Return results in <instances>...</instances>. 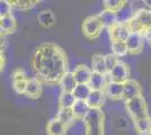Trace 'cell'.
Returning <instances> with one entry per match:
<instances>
[{
  "instance_id": "obj_4",
  "label": "cell",
  "mask_w": 151,
  "mask_h": 135,
  "mask_svg": "<svg viewBox=\"0 0 151 135\" xmlns=\"http://www.w3.org/2000/svg\"><path fill=\"white\" fill-rule=\"evenodd\" d=\"M131 32H138L145 34L151 28V9H147L134 15L132 20L129 23Z\"/></svg>"
},
{
  "instance_id": "obj_13",
  "label": "cell",
  "mask_w": 151,
  "mask_h": 135,
  "mask_svg": "<svg viewBox=\"0 0 151 135\" xmlns=\"http://www.w3.org/2000/svg\"><path fill=\"white\" fill-rule=\"evenodd\" d=\"M124 84H117V82H112L109 81L107 84L106 88L104 90L105 96H107L112 100H120L123 99V89H124Z\"/></svg>"
},
{
  "instance_id": "obj_32",
  "label": "cell",
  "mask_w": 151,
  "mask_h": 135,
  "mask_svg": "<svg viewBox=\"0 0 151 135\" xmlns=\"http://www.w3.org/2000/svg\"><path fill=\"white\" fill-rule=\"evenodd\" d=\"M12 8H13V6H12L10 1L1 0L0 1V17L12 15Z\"/></svg>"
},
{
  "instance_id": "obj_35",
  "label": "cell",
  "mask_w": 151,
  "mask_h": 135,
  "mask_svg": "<svg viewBox=\"0 0 151 135\" xmlns=\"http://www.w3.org/2000/svg\"><path fill=\"white\" fill-rule=\"evenodd\" d=\"M149 135H151V131H150V134H149Z\"/></svg>"
},
{
  "instance_id": "obj_9",
  "label": "cell",
  "mask_w": 151,
  "mask_h": 135,
  "mask_svg": "<svg viewBox=\"0 0 151 135\" xmlns=\"http://www.w3.org/2000/svg\"><path fill=\"white\" fill-rule=\"evenodd\" d=\"M108 33H109L111 42H126V39H129L131 34V29L129 25L116 24L108 31Z\"/></svg>"
},
{
  "instance_id": "obj_8",
  "label": "cell",
  "mask_w": 151,
  "mask_h": 135,
  "mask_svg": "<svg viewBox=\"0 0 151 135\" xmlns=\"http://www.w3.org/2000/svg\"><path fill=\"white\" fill-rule=\"evenodd\" d=\"M145 35L142 33L138 32H131L129 39H126V46L130 54H139L141 53L142 49H143V44H145Z\"/></svg>"
},
{
  "instance_id": "obj_15",
  "label": "cell",
  "mask_w": 151,
  "mask_h": 135,
  "mask_svg": "<svg viewBox=\"0 0 151 135\" xmlns=\"http://www.w3.org/2000/svg\"><path fill=\"white\" fill-rule=\"evenodd\" d=\"M98 19L101 21L103 28H106V29H111L113 26H115L117 24V17H116V13L111 11V10H107L104 9L101 10V13L97 15Z\"/></svg>"
},
{
  "instance_id": "obj_19",
  "label": "cell",
  "mask_w": 151,
  "mask_h": 135,
  "mask_svg": "<svg viewBox=\"0 0 151 135\" xmlns=\"http://www.w3.org/2000/svg\"><path fill=\"white\" fill-rule=\"evenodd\" d=\"M37 21L38 24L44 27V28H50L55 24L57 21V17L53 11H51L49 9H44L41 10L37 15Z\"/></svg>"
},
{
  "instance_id": "obj_24",
  "label": "cell",
  "mask_w": 151,
  "mask_h": 135,
  "mask_svg": "<svg viewBox=\"0 0 151 135\" xmlns=\"http://www.w3.org/2000/svg\"><path fill=\"white\" fill-rule=\"evenodd\" d=\"M104 98H105L104 91L91 90L88 99H87V103L89 104L90 108H101V106L104 104Z\"/></svg>"
},
{
  "instance_id": "obj_34",
  "label": "cell",
  "mask_w": 151,
  "mask_h": 135,
  "mask_svg": "<svg viewBox=\"0 0 151 135\" xmlns=\"http://www.w3.org/2000/svg\"><path fill=\"white\" fill-rule=\"evenodd\" d=\"M143 35H145V42L148 43V45H149V46H151V28H150V29H148V31H147Z\"/></svg>"
},
{
  "instance_id": "obj_33",
  "label": "cell",
  "mask_w": 151,
  "mask_h": 135,
  "mask_svg": "<svg viewBox=\"0 0 151 135\" xmlns=\"http://www.w3.org/2000/svg\"><path fill=\"white\" fill-rule=\"evenodd\" d=\"M115 125L120 129H125L126 126H127V122H126V119L124 117H117V118L115 119Z\"/></svg>"
},
{
  "instance_id": "obj_27",
  "label": "cell",
  "mask_w": 151,
  "mask_h": 135,
  "mask_svg": "<svg viewBox=\"0 0 151 135\" xmlns=\"http://www.w3.org/2000/svg\"><path fill=\"white\" fill-rule=\"evenodd\" d=\"M90 92H91V88L89 87V84H78L76 87L75 91H73V95H75L77 100H87L89 95H90Z\"/></svg>"
},
{
  "instance_id": "obj_14",
  "label": "cell",
  "mask_w": 151,
  "mask_h": 135,
  "mask_svg": "<svg viewBox=\"0 0 151 135\" xmlns=\"http://www.w3.org/2000/svg\"><path fill=\"white\" fill-rule=\"evenodd\" d=\"M134 11H133L131 1H125L124 6L121 8L120 10L116 13V17H117V24H125L129 25V23L132 20L134 17Z\"/></svg>"
},
{
  "instance_id": "obj_12",
  "label": "cell",
  "mask_w": 151,
  "mask_h": 135,
  "mask_svg": "<svg viewBox=\"0 0 151 135\" xmlns=\"http://www.w3.org/2000/svg\"><path fill=\"white\" fill-rule=\"evenodd\" d=\"M72 73L75 76L76 81L78 82V84H88L90 77L93 74V70H91V68L87 66L86 64H79L76 66Z\"/></svg>"
},
{
  "instance_id": "obj_6",
  "label": "cell",
  "mask_w": 151,
  "mask_h": 135,
  "mask_svg": "<svg viewBox=\"0 0 151 135\" xmlns=\"http://www.w3.org/2000/svg\"><path fill=\"white\" fill-rule=\"evenodd\" d=\"M108 80L112 82H117V84H125L130 78V69L126 63L123 61H120L117 65L108 74Z\"/></svg>"
},
{
  "instance_id": "obj_22",
  "label": "cell",
  "mask_w": 151,
  "mask_h": 135,
  "mask_svg": "<svg viewBox=\"0 0 151 135\" xmlns=\"http://www.w3.org/2000/svg\"><path fill=\"white\" fill-rule=\"evenodd\" d=\"M57 117L63 125H65L67 127H69L70 125H72L76 121L75 114L72 111V108H59L57 113Z\"/></svg>"
},
{
  "instance_id": "obj_18",
  "label": "cell",
  "mask_w": 151,
  "mask_h": 135,
  "mask_svg": "<svg viewBox=\"0 0 151 135\" xmlns=\"http://www.w3.org/2000/svg\"><path fill=\"white\" fill-rule=\"evenodd\" d=\"M68 127L63 125L57 117L49 121L46 125V134L47 135H67Z\"/></svg>"
},
{
  "instance_id": "obj_10",
  "label": "cell",
  "mask_w": 151,
  "mask_h": 135,
  "mask_svg": "<svg viewBox=\"0 0 151 135\" xmlns=\"http://www.w3.org/2000/svg\"><path fill=\"white\" fill-rule=\"evenodd\" d=\"M124 86V89H123V99L127 101V100H131L134 99L137 97L142 96V88L137 80L134 79H129Z\"/></svg>"
},
{
  "instance_id": "obj_20",
  "label": "cell",
  "mask_w": 151,
  "mask_h": 135,
  "mask_svg": "<svg viewBox=\"0 0 151 135\" xmlns=\"http://www.w3.org/2000/svg\"><path fill=\"white\" fill-rule=\"evenodd\" d=\"M91 70L96 73L108 74L105 63V55L103 54H94L91 58Z\"/></svg>"
},
{
  "instance_id": "obj_2",
  "label": "cell",
  "mask_w": 151,
  "mask_h": 135,
  "mask_svg": "<svg viewBox=\"0 0 151 135\" xmlns=\"http://www.w3.org/2000/svg\"><path fill=\"white\" fill-rule=\"evenodd\" d=\"M82 122L85 125L86 135H104L105 115L101 108H90Z\"/></svg>"
},
{
  "instance_id": "obj_3",
  "label": "cell",
  "mask_w": 151,
  "mask_h": 135,
  "mask_svg": "<svg viewBox=\"0 0 151 135\" xmlns=\"http://www.w3.org/2000/svg\"><path fill=\"white\" fill-rule=\"evenodd\" d=\"M125 107L129 115H130V117L132 118L133 121H137V119L149 116L147 101L143 98V96L137 97L134 99L125 101Z\"/></svg>"
},
{
  "instance_id": "obj_7",
  "label": "cell",
  "mask_w": 151,
  "mask_h": 135,
  "mask_svg": "<svg viewBox=\"0 0 151 135\" xmlns=\"http://www.w3.org/2000/svg\"><path fill=\"white\" fill-rule=\"evenodd\" d=\"M28 79L29 78H27L25 71L23 69H20V68L15 69L12 72V86H13L14 91L18 95H24Z\"/></svg>"
},
{
  "instance_id": "obj_11",
  "label": "cell",
  "mask_w": 151,
  "mask_h": 135,
  "mask_svg": "<svg viewBox=\"0 0 151 135\" xmlns=\"http://www.w3.org/2000/svg\"><path fill=\"white\" fill-rule=\"evenodd\" d=\"M24 95L26 97H28V98H31V99L40 98L41 95H42V82L36 77L29 78Z\"/></svg>"
},
{
  "instance_id": "obj_21",
  "label": "cell",
  "mask_w": 151,
  "mask_h": 135,
  "mask_svg": "<svg viewBox=\"0 0 151 135\" xmlns=\"http://www.w3.org/2000/svg\"><path fill=\"white\" fill-rule=\"evenodd\" d=\"M60 87L62 91H67V92H73L76 87L78 86V82L76 81V78L72 72H67L62 77L61 81H60Z\"/></svg>"
},
{
  "instance_id": "obj_25",
  "label": "cell",
  "mask_w": 151,
  "mask_h": 135,
  "mask_svg": "<svg viewBox=\"0 0 151 135\" xmlns=\"http://www.w3.org/2000/svg\"><path fill=\"white\" fill-rule=\"evenodd\" d=\"M135 129L140 135H149L151 131V118L150 116H147L143 118H140L134 121Z\"/></svg>"
},
{
  "instance_id": "obj_23",
  "label": "cell",
  "mask_w": 151,
  "mask_h": 135,
  "mask_svg": "<svg viewBox=\"0 0 151 135\" xmlns=\"http://www.w3.org/2000/svg\"><path fill=\"white\" fill-rule=\"evenodd\" d=\"M90 110V106L87 100H77L72 107V111L75 114L76 119H83Z\"/></svg>"
},
{
  "instance_id": "obj_16",
  "label": "cell",
  "mask_w": 151,
  "mask_h": 135,
  "mask_svg": "<svg viewBox=\"0 0 151 135\" xmlns=\"http://www.w3.org/2000/svg\"><path fill=\"white\" fill-rule=\"evenodd\" d=\"M16 28H17V21L13 15L0 17V32L2 36L14 33L16 31Z\"/></svg>"
},
{
  "instance_id": "obj_5",
  "label": "cell",
  "mask_w": 151,
  "mask_h": 135,
  "mask_svg": "<svg viewBox=\"0 0 151 135\" xmlns=\"http://www.w3.org/2000/svg\"><path fill=\"white\" fill-rule=\"evenodd\" d=\"M103 29L104 28H103L101 21L97 17V15L96 16H89L87 18H85L82 21V34L88 39H96L101 35Z\"/></svg>"
},
{
  "instance_id": "obj_31",
  "label": "cell",
  "mask_w": 151,
  "mask_h": 135,
  "mask_svg": "<svg viewBox=\"0 0 151 135\" xmlns=\"http://www.w3.org/2000/svg\"><path fill=\"white\" fill-rule=\"evenodd\" d=\"M120 61H121L120 59L117 58V56H115L113 53H108V54H106V55H105V63H106L107 72L109 73V72L117 65V63H119Z\"/></svg>"
},
{
  "instance_id": "obj_1",
  "label": "cell",
  "mask_w": 151,
  "mask_h": 135,
  "mask_svg": "<svg viewBox=\"0 0 151 135\" xmlns=\"http://www.w3.org/2000/svg\"><path fill=\"white\" fill-rule=\"evenodd\" d=\"M31 63L36 78L42 84H60L62 77L68 72L65 53L60 46L53 43L40 45L32 58Z\"/></svg>"
},
{
  "instance_id": "obj_28",
  "label": "cell",
  "mask_w": 151,
  "mask_h": 135,
  "mask_svg": "<svg viewBox=\"0 0 151 135\" xmlns=\"http://www.w3.org/2000/svg\"><path fill=\"white\" fill-rule=\"evenodd\" d=\"M111 49H112V53L119 59L125 56L129 53L125 42H111Z\"/></svg>"
},
{
  "instance_id": "obj_17",
  "label": "cell",
  "mask_w": 151,
  "mask_h": 135,
  "mask_svg": "<svg viewBox=\"0 0 151 135\" xmlns=\"http://www.w3.org/2000/svg\"><path fill=\"white\" fill-rule=\"evenodd\" d=\"M108 82H109V80L107 79V74H101V73L93 72L88 84L89 87L91 88V90L104 91Z\"/></svg>"
},
{
  "instance_id": "obj_29",
  "label": "cell",
  "mask_w": 151,
  "mask_h": 135,
  "mask_svg": "<svg viewBox=\"0 0 151 135\" xmlns=\"http://www.w3.org/2000/svg\"><path fill=\"white\" fill-rule=\"evenodd\" d=\"M10 4L16 9H19V10H28V9L33 8L35 5H37L38 1L37 0H12Z\"/></svg>"
},
{
  "instance_id": "obj_26",
  "label": "cell",
  "mask_w": 151,
  "mask_h": 135,
  "mask_svg": "<svg viewBox=\"0 0 151 135\" xmlns=\"http://www.w3.org/2000/svg\"><path fill=\"white\" fill-rule=\"evenodd\" d=\"M76 101L77 99L73 92L61 91L60 97H59V108H72Z\"/></svg>"
},
{
  "instance_id": "obj_30",
  "label": "cell",
  "mask_w": 151,
  "mask_h": 135,
  "mask_svg": "<svg viewBox=\"0 0 151 135\" xmlns=\"http://www.w3.org/2000/svg\"><path fill=\"white\" fill-rule=\"evenodd\" d=\"M103 4H104L105 9L114 11V13H117L121 8L124 6L125 1H123V0H105Z\"/></svg>"
}]
</instances>
